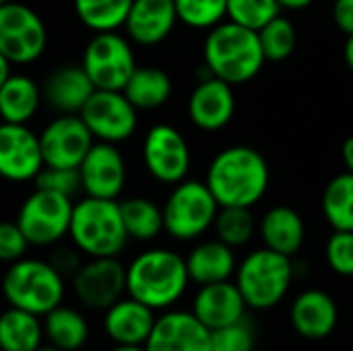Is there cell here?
I'll use <instances>...</instances> for the list:
<instances>
[{"mask_svg":"<svg viewBox=\"0 0 353 351\" xmlns=\"http://www.w3.org/2000/svg\"><path fill=\"white\" fill-rule=\"evenodd\" d=\"M234 89L230 83L217 77L201 79L188 97V118L205 132H215L228 126L234 118Z\"/></svg>","mask_w":353,"mask_h":351,"instance_id":"18","label":"cell"},{"mask_svg":"<svg viewBox=\"0 0 353 351\" xmlns=\"http://www.w3.org/2000/svg\"><path fill=\"white\" fill-rule=\"evenodd\" d=\"M79 116L95 141L112 145L128 141L139 126V110L122 91L95 89Z\"/></svg>","mask_w":353,"mask_h":351,"instance_id":"12","label":"cell"},{"mask_svg":"<svg viewBox=\"0 0 353 351\" xmlns=\"http://www.w3.org/2000/svg\"><path fill=\"white\" fill-rule=\"evenodd\" d=\"M33 182H35V188L60 192V194H66L70 199L81 190L79 170H70V168H48V166H43Z\"/></svg>","mask_w":353,"mask_h":351,"instance_id":"39","label":"cell"},{"mask_svg":"<svg viewBox=\"0 0 353 351\" xmlns=\"http://www.w3.org/2000/svg\"><path fill=\"white\" fill-rule=\"evenodd\" d=\"M77 19L93 33L118 31L124 27L132 0H72Z\"/></svg>","mask_w":353,"mask_h":351,"instance_id":"31","label":"cell"},{"mask_svg":"<svg viewBox=\"0 0 353 351\" xmlns=\"http://www.w3.org/2000/svg\"><path fill=\"white\" fill-rule=\"evenodd\" d=\"M0 124H2V118H0Z\"/></svg>","mask_w":353,"mask_h":351,"instance_id":"50","label":"cell"},{"mask_svg":"<svg viewBox=\"0 0 353 351\" xmlns=\"http://www.w3.org/2000/svg\"><path fill=\"white\" fill-rule=\"evenodd\" d=\"M246 302L234 281H217L199 285L192 300V314L209 329L217 331L246 317Z\"/></svg>","mask_w":353,"mask_h":351,"instance_id":"19","label":"cell"},{"mask_svg":"<svg viewBox=\"0 0 353 351\" xmlns=\"http://www.w3.org/2000/svg\"><path fill=\"white\" fill-rule=\"evenodd\" d=\"M155 319V310L130 296H124L103 310V333L114 345H145Z\"/></svg>","mask_w":353,"mask_h":351,"instance_id":"20","label":"cell"},{"mask_svg":"<svg viewBox=\"0 0 353 351\" xmlns=\"http://www.w3.org/2000/svg\"><path fill=\"white\" fill-rule=\"evenodd\" d=\"M93 91L95 87L81 64L58 66L41 85L43 101L58 114H79Z\"/></svg>","mask_w":353,"mask_h":351,"instance_id":"22","label":"cell"},{"mask_svg":"<svg viewBox=\"0 0 353 351\" xmlns=\"http://www.w3.org/2000/svg\"><path fill=\"white\" fill-rule=\"evenodd\" d=\"M85 197L118 201L126 184V161L116 145L95 141L79 166Z\"/></svg>","mask_w":353,"mask_h":351,"instance_id":"16","label":"cell"},{"mask_svg":"<svg viewBox=\"0 0 353 351\" xmlns=\"http://www.w3.org/2000/svg\"><path fill=\"white\" fill-rule=\"evenodd\" d=\"M217 211L219 205L205 182L182 180L174 184V190L161 207L163 232L180 242L196 240L213 228Z\"/></svg>","mask_w":353,"mask_h":351,"instance_id":"7","label":"cell"},{"mask_svg":"<svg viewBox=\"0 0 353 351\" xmlns=\"http://www.w3.org/2000/svg\"><path fill=\"white\" fill-rule=\"evenodd\" d=\"M190 283L186 261L170 248H149L126 265V296L155 312L174 308Z\"/></svg>","mask_w":353,"mask_h":351,"instance_id":"2","label":"cell"},{"mask_svg":"<svg viewBox=\"0 0 353 351\" xmlns=\"http://www.w3.org/2000/svg\"><path fill=\"white\" fill-rule=\"evenodd\" d=\"M2 296L8 306L46 317L66 296V279L41 259H19L2 275Z\"/></svg>","mask_w":353,"mask_h":351,"instance_id":"5","label":"cell"},{"mask_svg":"<svg viewBox=\"0 0 353 351\" xmlns=\"http://www.w3.org/2000/svg\"><path fill=\"white\" fill-rule=\"evenodd\" d=\"M145 351H213L211 331L190 310H163L153 325Z\"/></svg>","mask_w":353,"mask_h":351,"instance_id":"17","label":"cell"},{"mask_svg":"<svg viewBox=\"0 0 353 351\" xmlns=\"http://www.w3.org/2000/svg\"><path fill=\"white\" fill-rule=\"evenodd\" d=\"M265 62L254 29L242 27L234 21H221L209 29L203 43V64L213 77L232 87L242 85L252 81Z\"/></svg>","mask_w":353,"mask_h":351,"instance_id":"3","label":"cell"},{"mask_svg":"<svg viewBox=\"0 0 353 351\" xmlns=\"http://www.w3.org/2000/svg\"><path fill=\"white\" fill-rule=\"evenodd\" d=\"M72 205V199L66 194L35 188L19 207L14 221L25 234L29 246H56L68 236Z\"/></svg>","mask_w":353,"mask_h":351,"instance_id":"8","label":"cell"},{"mask_svg":"<svg viewBox=\"0 0 353 351\" xmlns=\"http://www.w3.org/2000/svg\"><path fill=\"white\" fill-rule=\"evenodd\" d=\"M327 263L333 273L353 277V232H333L325 248Z\"/></svg>","mask_w":353,"mask_h":351,"instance_id":"38","label":"cell"},{"mask_svg":"<svg viewBox=\"0 0 353 351\" xmlns=\"http://www.w3.org/2000/svg\"><path fill=\"white\" fill-rule=\"evenodd\" d=\"M186 261V271L192 283L196 285H207V283H217V281H228L236 273L238 261L234 254V248L223 244L221 240H205L196 244Z\"/></svg>","mask_w":353,"mask_h":351,"instance_id":"24","label":"cell"},{"mask_svg":"<svg viewBox=\"0 0 353 351\" xmlns=\"http://www.w3.org/2000/svg\"><path fill=\"white\" fill-rule=\"evenodd\" d=\"M68 238L87 259L118 257L130 240L122 223L120 205L95 197H85L72 205Z\"/></svg>","mask_w":353,"mask_h":351,"instance_id":"4","label":"cell"},{"mask_svg":"<svg viewBox=\"0 0 353 351\" xmlns=\"http://www.w3.org/2000/svg\"><path fill=\"white\" fill-rule=\"evenodd\" d=\"M234 275V283L238 285L246 306L254 310H269L290 292L294 281V263L292 257L265 246L244 257Z\"/></svg>","mask_w":353,"mask_h":351,"instance_id":"6","label":"cell"},{"mask_svg":"<svg viewBox=\"0 0 353 351\" xmlns=\"http://www.w3.org/2000/svg\"><path fill=\"white\" fill-rule=\"evenodd\" d=\"M43 166L79 170L87 151L95 143L79 114H60L37 134Z\"/></svg>","mask_w":353,"mask_h":351,"instance_id":"14","label":"cell"},{"mask_svg":"<svg viewBox=\"0 0 353 351\" xmlns=\"http://www.w3.org/2000/svg\"><path fill=\"white\" fill-rule=\"evenodd\" d=\"M41 87L29 74H12L0 85V118L10 124H27L41 106Z\"/></svg>","mask_w":353,"mask_h":351,"instance_id":"27","label":"cell"},{"mask_svg":"<svg viewBox=\"0 0 353 351\" xmlns=\"http://www.w3.org/2000/svg\"><path fill=\"white\" fill-rule=\"evenodd\" d=\"M279 14L275 0H228L225 17L242 27L259 31L265 23Z\"/></svg>","mask_w":353,"mask_h":351,"instance_id":"36","label":"cell"},{"mask_svg":"<svg viewBox=\"0 0 353 351\" xmlns=\"http://www.w3.org/2000/svg\"><path fill=\"white\" fill-rule=\"evenodd\" d=\"M4 2H8V0H0V6H2V4H4Z\"/></svg>","mask_w":353,"mask_h":351,"instance_id":"49","label":"cell"},{"mask_svg":"<svg viewBox=\"0 0 353 351\" xmlns=\"http://www.w3.org/2000/svg\"><path fill=\"white\" fill-rule=\"evenodd\" d=\"M128 238L139 242L155 240L163 232V213L151 199L130 197L118 203Z\"/></svg>","mask_w":353,"mask_h":351,"instance_id":"30","label":"cell"},{"mask_svg":"<svg viewBox=\"0 0 353 351\" xmlns=\"http://www.w3.org/2000/svg\"><path fill=\"white\" fill-rule=\"evenodd\" d=\"M41 325L43 339L62 351H79L87 345L91 335L87 317L81 310L66 306L64 302L41 317Z\"/></svg>","mask_w":353,"mask_h":351,"instance_id":"26","label":"cell"},{"mask_svg":"<svg viewBox=\"0 0 353 351\" xmlns=\"http://www.w3.org/2000/svg\"><path fill=\"white\" fill-rule=\"evenodd\" d=\"M290 319L296 333L304 339H325L337 327L339 308L327 292L306 290L294 300Z\"/></svg>","mask_w":353,"mask_h":351,"instance_id":"23","label":"cell"},{"mask_svg":"<svg viewBox=\"0 0 353 351\" xmlns=\"http://www.w3.org/2000/svg\"><path fill=\"white\" fill-rule=\"evenodd\" d=\"M35 351H62L58 350V348H54V345H50V343H46V345H39Z\"/></svg>","mask_w":353,"mask_h":351,"instance_id":"48","label":"cell"},{"mask_svg":"<svg viewBox=\"0 0 353 351\" xmlns=\"http://www.w3.org/2000/svg\"><path fill=\"white\" fill-rule=\"evenodd\" d=\"M333 21L335 25L352 35L353 33V0H335L333 4Z\"/></svg>","mask_w":353,"mask_h":351,"instance_id":"42","label":"cell"},{"mask_svg":"<svg viewBox=\"0 0 353 351\" xmlns=\"http://www.w3.org/2000/svg\"><path fill=\"white\" fill-rule=\"evenodd\" d=\"M43 168L39 137L27 124H0V178L31 182Z\"/></svg>","mask_w":353,"mask_h":351,"instance_id":"15","label":"cell"},{"mask_svg":"<svg viewBox=\"0 0 353 351\" xmlns=\"http://www.w3.org/2000/svg\"><path fill=\"white\" fill-rule=\"evenodd\" d=\"M81 66L95 89L122 91L137 68V58L128 37L118 31H103L87 41Z\"/></svg>","mask_w":353,"mask_h":351,"instance_id":"10","label":"cell"},{"mask_svg":"<svg viewBox=\"0 0 353 351\" xmlns=\"http://www.w3.org/2000/svg\"><path fill=\"white\" fill-rule=\"evenodd\" d=\"M178 23L174 0H132L124 21L126 37L139 46H157Z\"/></svg>","mask_w":353,"mask_h":351,"instance_id":"21","label":"cell"},{"mask_svg":"<svg viewBox=\"0 0 353 351\" xmlns=\"http://www.w3.org/2000/svg\"><path fill=\"white\" fill-rule=\"evenodd\" d=\"M10 66H12V64H10V62L0 54V85L10 77Z\"/></svg>","mask_w":353,"mask_h":351,"instance_id":"46","label":"cell"},{"mask_svg":"<svg viewBox=\"0 0 353 351\" xmlns=\"http://www.w3.org/2000/svg\"><path fill=\"white\" fill-rule=\"evenodd\" d=\"M341 157H343V163H345L347 172H352L353 174V134L345 139L343 149H341Z\"/></svg>","mask_w":353,"mask_h":351,"instance_id":"43","label":"cell"},{"mask_svg":"<svg viewBox=\"0 0 353 351\" xmlns=\"http://www.w3.org/2000/svg\"><path fill=\"white\" fill-rule=\"evenodd\" d=\"M261 238L267 248L285 257H294L306 238L304 219L292 207H273L261 219Z\"/></svg>","mask_w":353,"mask_h":351,"instance_id":"25","label":"cell"},{"mask_svg":"<svg viewBox=\"0 0 353 351\" xmlns=\"http://www.w3.org/2000/svg\"><path fill=\"white\" fill-rule=\"evenodd\" d=\"M172 79L157 66H137L122 93L137 110H157L172 97Z\"/></svg>","mask_w":353,"mask_h":351,"instance_id":"28","label":"cell"},{"mask_svg":"<svg viewBox=\"0 0 353 351\" xmlns=\"http://www.w3.org/2000/svg\"><path fill=\"white\" fill-rule=\"evenodd\" d=\"M267 159L252 147L234 145L219 151L207 170V188L219 207L252 209L269 188Z\"/></svg>","mask_w":353,"mask_h":351,"instance_id":"1","label":"cell"},{"mask_svg":"<svg viewBox=\"0 0 353 351\" xmlns=\"http://www.w3.org/2000/svg\"><path fill=\"white\" fill-rule=\"evenodd\" d=\"M70 285L83 308L103 312L126 296V265H122L118 257L83 261L79 271L70 277Z\"/></svg>","mask_w":353,"mask_h":351,"instance_id":"11","label":"cell"},{"mask_svg":"<svg viewBox=\"0 0 353 351\" xmlns=\"http://www.w3.org/2000/svg\"><path fill=\"white\" fill-rule=\"evenodd\" d=\"M83 254L72 246V248H56L54 252H52V257H50V263H52V267L64 277V279H70L77 271H79V267L83 265V259H81Z\"/></svg>","mask_w":353,"mask_h":351,"instance_id":"41","label":"cell"},{"mask_svg":"<svg viewBox=\"0 0 353 351\" xmlns=\"http://www.w3.org/2000/svg\"><path fill=\"white\" fill-rule=\"evenodd\" d=\"M323 213L337 232H353V174L335 176L323 192Z\"/></svg>","mask_w":353,"mask_h":351,"instance_id":"32","label":"cell"},{"mask_svg":"<svg viewBox=\"0 0 353 351\" xmlns=\"http://www.w3.org/2000/svg\"><path fill=\"white\" fill-rule=\"evenodd\" d=\"M110 351H145V345H114Z\"/></svg>","mask_w":353,"mask_h":351,"instance_id":"47","label":"cell"},{"mask_svg":"<svg viewBox=\"0 0 353 351\" xmlns=\"http://www.w3.org/2000/svg\"><path fill=\"white\" fill-rule=\"evenodd\" d=\"M343 54H345V62H347L350 70L353 72V33L352 35H347V41H345V50H343Z\"/></svg>","mask_w":353,"mask_h":351,"instance_id":"45","label":"cell"},{"mask_svg":"<svg viewBox=\"0 0 353 351\" xmlns=\"http://www.w3.org/2000/svg\"><path fill=\"white\" fill-rule=\"evenodd\" d=\"M178 21L192 29H211L225 19L228 0H174Z\"/></svg>","mask_w":353,"mask_h":351,"instance_id":"35","label":"cell"},{"mask_svg":"<svg viewBox=\"0 0 353 351\" xmlns=\"http://www.w3.org/2000/svg\"><path fill=\"white\" fill-rule=\"evenodd\" d=\"M279 8H290V10H302L308 8L314 0H275Z\"/></svg>","mask_w":353,"mask_h":351,"instance_id":"44","label":"cell"},{"mask_svg":"<svg viewBox=\"0 0 353 351\" xmlns=\"http://www.w3.org/2000/svg\"><path fill=\"white\" fill-rule=\"evenodd\" d=\"M190 147L184 134L172 124H155L143 139V163L153 180L178 184L190 170Z\"/></svg>","mask_w":353,"mask_h":351,"instance_id":"13","label":"cell"},{"mask_svg":"<svg viewBox=\"0 0 353 351\" xmlns=\"http://www.w3.org/2000/svg\"><path fill=\"white\" fill-rule=\"evenodd\" d=\"M213 228L217 240H221L230 248H242L252 240L256 232V221L248 207H219Z\"/></svg>","mask_w":353,"mask_h":351,"instance_id":"33","label":"cell"},{"mask_svg":"<svg viewBox=\"0 0 353 351\" xmlns=\"http://www.w3.org/2000/svg\"><path fill=\"white\" fill-rule=\"evenodd\" d=\"M29 242L17 221H0V263H14L27 254Z\"/></svg>","mask_w":353,"mask_h":351,"instance_id":"40","label":"cell"},{"mask_svg":"<svg viewBox=\"0 0 353 351\" xmlns=\"http://www.w3.org/2000/svg\"><path fill=\"white\" fill-rule=\"evenodd\" d=\"M256 337L254 329L246 317L238 323L211 331V350L213 351H254Z\"/></svg>","mask_w":353,"mask_h":351,"instance_id":"37","label":"cell"},{"mask_svg":"<svg viewBox=\"0 0 353 351\" xmlns=\"http://www.w3.org/2000/svg\"><path fill=\"white\" fill-rule=\"evenodd\" d=\"M43 341L41 317L12 306L0 314V351H35Z\"/></svg>","mask_w":353,"mask_h":351,"instance_id":"29","label":"cell"},{"mask_svg":"<svg viewBox=\"0 0 353 351\" xmlns=\"http://www.w3.org/2000/svg\"><path fill=\"white\" fill-rule=\"evenodd\" d=\"M48 48V27L37 10L8 0L0 6V54L10 64H33Z\"/></svg>","mask_w":353,"mask_h":351,"instance_id":"9","label":"cell"},{"mask_svg":"<svg viewBox=\"0 0 353 351\" xmlns=\"http://www.w3.org/2000/svg\"><path fill=\"white\" fill-rule=\"evenodd\" d=\"M259 41L265 54V60L269 62H281L288 60L294 54L296 48V27L290 19L277 14L269 23H265L259 31Z\"/></svg>","mask_w":353,"mask_h":351,"instance_id":"34","label":"cell"}]
</instances>
